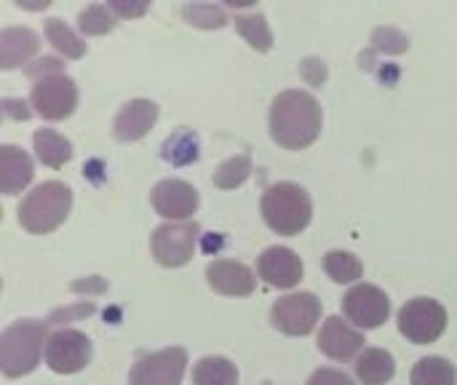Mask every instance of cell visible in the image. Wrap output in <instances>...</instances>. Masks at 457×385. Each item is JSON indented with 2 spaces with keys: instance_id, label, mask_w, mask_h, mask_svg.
<instances>
[{
  "instance_id": "1",
  "label": "cell",
  "mask_w": 457,
  "mask_h": 385,
  "mask_svg": "<svg viewBox=\"0 0 457 385\" xmlns=\"http://www.w3.org/2000/svg\"><path fill=\"white\" fill-rule=\"evenodd\" d=\"M321 105L308 91H284L270 105V137L284 150H305L321 134Z\"/></svg>"
},
{
  "instance_id": "2",
  "label": "cell",
  "mask_w": 457,
  "mask_h": 385,
  "mask_svg": "<svg viewBox=\"0 0 457 385\" xmlns=\"http://www.w3.org/2000/svg\"><path fill=\"white\" fill-rule=\"evenodd\" d=\"M262 217L278 236H297L313 217L311 196L295 182H276L262 193Z\"/></svg>"
},
{
  "instance_id": "3",
  "label": "cell",
  "mask_w": 457,
  "mask_h": 385,
  "mask_svg": "<svg viewBox=\"0 0 457 385\" xmlns=\"http://www.w3.org/2000/svg\"><path fill=\"white\" fill-rule=\"evenodd\" d=\"M46 343V324L24 319L13 322L3 335H0V370L5 378H21L29 375L37 364Z\"/></svg>"
},
{
  "instance_id": "4",
  "label": "cell",
  "mask_w": 457,
  "mask_h": 385,
  "mask_svg": "<svg viewBox=\"0 0 457 385\" xmlns=\"http://www.w3.org/2000/svg\"><path fill=\"white\" fill-rule=\"evenodd\" d=\"M72 206V193L64 182H43L37 185L32 193H27V198L19 204V225L29 233H51L56 230Z\"/></svg>"
},
{
  "instance_id": "5",
  "label": "cell",
  "mask_w": 457,
  "mask_h": 385,
  "mask_svg": "<svg viewBox=\"0 0 457 385\" xmlns=\"http://www.w3.org/2000/svg\"><path fill=\"white\" fill-rule=\"evenodd\" d=\"M447 330V311L442 303L431 297H415L399 311V332L415 343V346H428L436 343Z\"/></svg>"
},
{
  "instance_id": "6",
  "label": "cell",
  "mask_w": 457,
  "mask_h": 385,
  "mask_svg": "<svg viewBox=\"0 0 457 385\" xmlns=\"http://www.w3.org/2000/svg\"><path fill=\"white\" fill-rule=\"evenodd\" d=\"M321 319V300L311 292H297V295H287L281 300L273 303L270 308V324L292 338H303L311 335L316 330Z\"/></svg>"
},
{
  "instance_id": "7",
  "label": "cell",
  "mask_w": 457,
  "mask_h": 385,
  "mask_svg": "<svg viewBox=\"0 0 457 385\" xmlns=\"http://www.w3.org/2000/svg\"><path fill=\"white\" fill-rule=\"evenodd\" d=\"M29 102H32V107H35V113L40 118H46V121H64V118L72 115V110L78 105V86L64 72L46 75V78L35 80Z\"/></svg>"
},
{
  "instance_id": "8",
  "label": "cell",
  "mask_w": 457,
  "mask_h": 385,
  "mask_svg": "<svg viewBox=\"0 0 457 385\" xmlns=\"http://www.w3.org/2000/svg\"><path fill=\"white\" fill-rule=\"evenodd\" d=\"M198 225L195 222H169L153 230V257L163 268H182L195 252Z\"/></svg>"
},
{
  "instance_id": "9",
  "label": "cell",
  "mask_w": 457,
  "mask_h": 385,
  "mask_svg": "<svg viewBox=\"0 0 457 385\" xmlns=\"http://www.w3.org/2000/svg\"><path fill=\"white\" fill-rule=\"evenodd\" d=\"M187 370L185 348H163L137 359L129 385H179Z\"/></svg>"
},
{
  "instance_id": "10",
  "label": "cell",
  "mask_w": 457,
  "mask_h": 385,
  "mask_svg": "<svg viewBox=\"0 0 457 385\" xmlns=\"http://www.w3.org/2000/svg\"><path fill=\"white\" fill-rule=\"evenodd\" d=\"M91 362V340L78 330H59L46 343V364L56 375L80 372Z\"/></svg>"
},
{
  "instance_id": "11",
  "label": "cell",
  "mask_w": 457,
  "mask_h": 385,
  "mask_svg": "<svg viewBox=\"0 0 457 385\" xmlns=\"http://www.w3.org/2000/svg\"><path fill=\"white\" fill-rule=\"evenodd\" d=\"M343 314L351 324L361 330H378L391 316V300L380 287L356 284L343 297Z\"/></svg>"
},
{
  "instance_id": "12",
  "label": "cell",
  "mask_w": 457,
  "mask_h": 385,
  "mask_svg": "<svg viewBox=\"0 0 457 385\" xmlns=\"http://www.w3.org/2000/svg\"><path fill=\"white\" fill-rule=\"evenodd\" d=\"M153 209L166 220H187L198 209V190L185 180H163L153 188Z\"/></svg>"
},
{
  "instance_id": "13",
  "label": "cell",
  "mask_w": 457,
  "mask_h": 385,
  "mask_svg": "<svg viewBox=\"0 0 457 385\" xmlns=\"http://www.w3.org/2000/svg\"><path fill=\"white\" fill-rule=\"evenodd\" d=\"M257 271H260V279H265V284L270 287H278V289H292L300 284L305 268H303V260L287 249V247H270L260 255L257 260Z\"/></svg>"
},
{
  "instance_id": "14",
  "label": "cell",
  "mask_w": 457,
  "mask_h": 385,
  "mask_svg": "<svg viewBox=\"0 0 457 385\" xmlns=\"http://www.w3.org/2000/svg\"><path fill=\"white\" fill-rule=\"evenodd\" d=\"M155 121H158V105L155 102L131 99L118 110L115 123H112V134L118 142H137L153 129Z\"/></svg>"
},
{
  "instance_id": "15",
  "label": "cell",
  "mask_w": 457,
  "mask_h": 385,
  "mask_svg": "<svg viewBox=\"0 0 457 385\" xmlns=\"http://www.w3.org/2000/svg\"><path fill=\"white\" fill-rule=\"evenodd\" d=\"M206 279L209 287L225 297H246L257 287L254 273L244 263H233V260H214L206 268Z\"/></svg>"
},
{
  "instance_id": "16",
  "label": "cell",
  "mask_w": 457,
  "mask_h": 385,
  "mask_svg": "<svg viewBox=\"0 0 457 385\" xmlns=\"http://www.w3.org/2000/svg\"><path fill=\"white\" fill-rule=\"evenodd\" d=\"M364 348V335L351 330L340 316H332L324 322L319 335V351L327 354L335 362H351Z\"/></svg>"
},
{
  "instance_id": "17",
  "label": "cell",
  "mask_w": 457,
  "mask_h": 385,
  "mask_svg": "<svg viewBox=\"0 0 457 385\" xmlns=\"http://www.w3.org/2000/svg\"><path fill=\"white\" fill-rule=\"evenodd\" d=\"M32 161L29 155L16 147V145H3L0 147V190L5 196L21 193L32 182Z\"/></svg>"
},
{
  "instance_id": "18",
  "label": "cell",
  "mask_w": 457,
  "mask_h": 385,
  "mask_svg": "<svg viewBox=\"0 0 457 385\" xmlns=\"http://www.w3.org/2000/svg\"><path fill=\"white\" fill-rule=\"evenodd\" d=\"M40 40L27 27H8L0 32V67L13 70L16 64L27 62L32 54H37Z\"/></svg>"
},
{
  "instance_id": "19",
  "label": "cell",
  "mask_w": 457,
  "mask_h": 385,
  "mask_svg": "<svg viewBox=\"0 0 457 385\" xmlns=\"http://www.w3.org/2000/svg\"><path fill=\"white\" fill-rule=\"evenodd\" d=\"M396 375V362L383 348H367L356 359V378L364 385H386Z\"/></svg>"
},
{
  "instance_id": "20",
  "label": "cell",
  "mask_w": 457,
  "mask_h": 385,
  "mask_svg": "<svg viewBox=\"0 0 457 385\" xmlns=\"http://www.w3.org/2000/svg\"><path fill=\"white\" fill-rule=\"evenodd\" d=\"M32 142H35V155H37V161L46 163V166H51V169H59V166H64V163L72 158V145H70V139H64V137L56 134L54 129H37L35 137H32Z\"/></svg>"
},
{
  "instance_id": "21",
  "label": "cell",
  "mask_w": 457,
  "mask_h": 385,
  "mask_svg": "<svg viewBox=\"0 0 457 385\" xmlns=\"http://www.w3.org/2000/svg\"><path fill=\"white\" fill-rule=\"evenodd\" d=\"M193 385H238V370L222 356H206L193 370Z\"/></svg>"
},
{
  "instance_id": "22",
  "label": "cell",
  "mask_w": 457,
  "mask_h": 385,
  "mask_svg": "<svg viewBox=\"0 0 457 385\" xmlns=\"http://www.w3.org/2000/svg\"><path fill=\"white\" fill-rule=\"evenodd\" d=\"M412 385H457V370L442 356H426L412 370Z\"/></svg>"
},
{
  "instance_id": "23",
  "label": "cell",
  "mask_w": 457,
  "mask_h": 385,
  "mask_svg": "<svg viewBox=\"0 0 457 385\" xmlns=\"http://www.w3.org/2000/svg\"><path fill=\"white\" fill-rule=\"evenodd\" d=\"M324 271L329 273L332 281H337V284H351V281L361 279L364 265H361V260H359L356 255L335 249V252H327V257H324Z\"/></svg>"
},
{
  "instance_id": "24",
  "label": "cell",
  "mask_w": 457,
  "mask_h": 385,
  "mask_svg": "<svg viewBox=\"0 0 457 385\" xmlns=\"http://www.w3.org/2000/svg\"><path fill=\"white\" fill-rule=\"evenodd\" d=\"M46 35H48V43L59 54H64L67 59H80L86 54V43L62 19H48L46 21Z\"/></svg>"
},
{
  "instance_id": "25",
  "label": "cell",
  "mask_w": 457,
  "mask_h": 385,
  "mask_svg": "<svg viewBox=\"0 0 457 385\" xmlns=\"http://www.w3.org/2000/svg\"><path fill=\"white\" fill-rule=\"evenodd\" d=\"M236 27L238 32L246 38V43L254 48V51H270L273 48V32L265 21L262 13H249V16H236Z\"/></svg>"
},
{
  "instance_id": "26",
  "label": "cell",
  "mask_w": 457,
  "mask_h": 385,
  "mask_svg": "<svg viewBox=\"0 0 457 385\" xmlns=\"http://www.w3.org/2000/svg\"><path fill=\"white\" fill-rule=\"evenodd\" d=\"M182 16H185L187 24L204 27V29H220V27L228 24V13L214 3H187L182 8Z\"/></svg>"
},
{
  "instance_id": "27",
  "label": "cell",
  "mask_w": 457,
  "mask_h": 385,
  "mask_svg": "<svg viewBox=\"0 0 457 385\" xmlns=\"http://www.w3.org/2000/svg\"><path fill=\"white\" fill-rule=\"evenodd\" d=\"M252 174V158L249 155H236L228 158L217 172H214V185L222 190H233L238 185H244Z\"/></svg>"
},
{
  "instance_id": "28",
  "label": "cell",
  "mask_w": 457,
  "mask_h": 385,
  "mask_svg": "<svg viewBox=\"0 0 457 385\" xmlns=\"http://www.w3.org/2000/svg\"><path fill=\"white\" fill-rule=\"evenodd\" d=\"M78 24H80V29H83L86 35H104V32H112L118 21H115L110 5L94 3V5H88V8L80 11Z\"/></svg>"
},
{
  "instance_id": "29",
  "label": "cell",
  "mask_w": 457,
  "mask_h": 385,
  "mask_svg": "<svg viewBox=\"0 0 457 385\" xmlns=\"http://www.w3.org/2000/svg\"><path fill=\"white\" fill-rule=\"evenodd\" d=\"M163 155H166V161H171V163H193V161L198 158V139H195V134H193V131H179V134H174V137L166 142Z\"/></svg>"
},
{
  "instance_id": "30",
  "label": "cell",
  "mask_w": 457,
  "mask_h": 385,
  "mask_svg": "<svg viewBox=\"0 0 457 385\" xmlns=\"http://www.w3.org/2000/svg\"><path fill=\"white\" fill-rule=\"evenodd\" d=\"M62 72V62L59 59H54V56H43L40 62H35V64H29L27 67V75H32V78H46V75H59Z\"/></svg>"
},
{
  "instance_id": "31",
  "label": "cell",
  "mask_w": 457,
  "mask_h": 385,
  "mask_svg": "<svg viewBox=\"0 0 457 385\" xmlns=\"http://www.w3.org/2000/svg\"><path fill=\"white\" fill-rule=\"evenodd\" d=\"M308 385H356L345 372L337 370H319L313 372V378L308 381Z\"/></svg>"
},
{
  "instance_id": "32",
  "label": "cell",
  "mask_w": 457,
  "mask_h": 385,
  "mask_svg": "<svg viewBox=\"0 0 457 385\" xmlns=\"http://www.w3.org/2000/svg\"><path fill=\"white\" fill-rule=\"evenodd\" d=\"M303 78H305L311 86H321V83L327 80V67H324V62H319V59H305V62H303Z\"/></svg>"
},
{
  "instance_id": "33",
  "label": "cell",
  "mask_w": 457,
  "mask_h": 385,
  "mask_svg": "<svg viewBox=\"0 0 457 385\" xmlns=\"http://www.w3.org/2000/svg\"><path fill=\"white\" fill-rule=\"evenodd\" d=\"M110 11H115L120 19H134L147 11V3H123V0H110Z\"/></svg>"
},
{
  "instance_id": "34",
  "label": "cell",
  "mask_w": 457,
  "mask_h": 385,
  "mask_svg": "<svg viewBox=\"0 0 457 385\" xmlns=\"http://www.w3.org/2000/svg\"><path fill=\"white\" fill-rule=\"evenodd\" d=\"M3 113H5V118H13V121L29 118V110L21 99H3Z\"/></svg>"
}]
</instances>
